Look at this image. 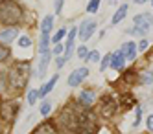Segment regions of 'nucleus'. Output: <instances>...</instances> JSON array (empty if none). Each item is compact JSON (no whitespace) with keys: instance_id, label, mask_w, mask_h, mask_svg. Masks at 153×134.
Returning <instances> with one entry per match:
<instances>
[{"instance_id":"obj_9","label":"nucleus","mask_w":153,"mask_h":134,"mask_svg":"<svg viewBox=\"0 0 153 134\" xmlns=\"http://www.w3.org/2000/svg\"><path fill=\"white\" fill-rule=\"evenodd\" d=\"M124 63H126V55H124V52L122 50H118V52H114L113 53V57H111V68L113 70H120L124 66Z\"/></svg>"},{"instance_id":"obj_25","label":"nucleus","mask_w":153,"mask_h":134,"mask_svg":"<svg viewBox=\"0 0 153 134\" xmlns=\"http://www.w3.org/2000/svg\"><path fill=\"white\" fill-rule=\"evenodd\" d=\"M65 33H67V29H59V31L56 33V35L52 37V42H53V44H59V40L65 37Z\"/></svg>"},{"instance_id":"obj_26","label":"nucleus","mask_w":153,"mask_h":134,"mask_svg":"<svg viewBox=\"0 0 153 134\" xmlns=\"http://www.w3.org/2000/svg\"><path fill=\"white\" fill-rule=\"evenodd\" d=\"M19 46H20V48H30V46H31L30 37H20V39H19Z\"/></svg>"},{"instance_id":"obj_4","label":"nucleus","mask_w":153,"mask_h":134,"mask_svg":"<svg viewBox=\"0 0 153 134\" xmlns=\"http://www.w3.org/2000/svg\"><path fill=\"white\" fill-rule=\"evenodd\" d=\"M96 28H98V24H96L94 20H83L81 24H79V28H78L79 39H81V40H89V39L92 37V33L96 31Z\"/></svg>"},{"instance_id":"obj_23","label":"nucleus","mask_w":153,"mask_h":134,"mask_svg":"<svg viewBox=\"0 0 153 134\" xmlns=\"http://www.w3.org/2000/svg\"><path fill=\"white\" fill-rule=\"evenodd\" d=\"M50 110H52V103H50V101H45V103L41 105V114H42V116H48Z\"/></svg>"},{"instance_id":"obj_18","label":"nucleus","mask_w":153,"mask_h":134,"mask_svg":"<svg viewBox=\"0 0 153 134\" xmlns=\"http://www.w3.org/2000/svg\"><path fill=\"white\" fill-rule=\"evenodd\" d=\"M50 37L48 35H41V42H39V53H48V46H50Z\"/></svg>"},{"instance_id":"obj_21","label":"nucleus","mask_w":153,"mask_h":134,"mask_svg":"<svg viewBox=\"0 0 153 134\" xmlns=\"http://www.w3.org/2000/svg\"><path fill=\"white\" fill-rule=\"evenodd\" d=\"M37 97H39V90H30V92H28V103L33 105V103L37 101Z\"/></svg>"},{"instance_id":"obj_10","label":"nucleus","mask_w":153,"mask_h":134,"mask_svg":"<svg viewBox=\"0 0 153 134\" xmlns=\"http://www.w3.org/2000/svg\"><path fill=\"white\" fill-rule=\"evenodd\" d=\"M78 99H79V105L87 108V107H91V105L96 101V96H94V92H92V90H83V92L79 94V97H78Z\"/></svg>"},{"instance_id":"obj_36","label":"nucleus","mask_w":153,"mask_h":134,"mask_svg":"<svg viewBox=\"0 0 153 134\" xmlns=\"http://www.w3.org/2000/svg\"><path fill=\"white\" fill-rule=\"evenodd\" d=\"M151 4H153V0H151Z\"/></svg>"},{"instance_id":"obj_2","label":"nucleus","mask_w":153,"mask_h":134,"mask_svg":"<svg viewBox=\"0 0 153 134\" xmlns=\"http://www.w3.org/2000/svg\"><path fill=\"white\" fill-rule=\"evenodd\" d=\"M28 72H30V63H22V61H17L11 70H9V85L13 88H22L26 85V77H28Z\"/></svg>"},{"instance_id":"obj_22","label":"nucleus","mask_w":153,"mask_h":134,"mask_svg":"<svg viewBox=\"0 0 153 134\" xmlns=\"http://www.w3.org/2000/svg\"><path fill=\"white\" fill-rule=\"evenodd\" d=\"M140 79H142V83L151 85V83H153V74H151V72H144V74L140 75Z\"/></svg>"},{"instance_id":"obj_29","label":"nucleus","mask_w":153,"mask_h":134,"mask_svg":"<svg viewBox=\"0 0 153 134\" xmlns=\"http://www.w3.org/2000/svg\"><path fill=\"white\" fill-rule=\"evenodd\" d=\"M78 57H79V59H87V57H89V52H87L85 46H79V48H78Z\"/></svg>"},{"instance_id":"obj_19","label":"nucleus","mask_w":153,"mask_h":134,"mask_svg":"<svg viewBox=\"0 0 153 134\" xmlns=\"http://www.w3.org/2000/svg\"><path fill=\"white\" fill-rule=\"evenodd\" d=\"M9 55H11V50H9L6 44H0V63H4Z\"/></svg>"},{"instance_id":"obj_37","label":"nucleus","mask_w":153,"mask_h":134,"mask_svg":"<svg viewBox=\"0 0 153 134\" xmlns=\"http://www.w3.org/2000/svg\"><path fill=\"white\" fill-rule=\"evenodd\" d=\"M31 134H35V132H31Z\"/></svg>"},{"instance_id":"obj_31","label":"nucleus","mask_w":153,"mask_h":134,"mask_svg":"<svg viewBox=\"0 0 153 134\" xmlns=\"http://www.w3.org/2000/svg\"><path fill=\"white\" fill-rule=\"evenodd\" d=\"M140 116H142V107H137V119H135V123H133L135 127L140 123Z\"/></svg>"},{"instance_id":"obj_1","label":"nucleus","mask_w":153,"mask_h":134,"mask_svg":"<svg viewBox=\"0 0 153 134\" xmlns=\"http://www.w3.org/2000/svg\"><path fill=\"white\" fill-rule=\"evenodd\" d=\"M22 20V7H20L15 0H2L0 2V22L6 26L19 24Z\"/></svg>"},{"instance_id":"obj_16","label":"nucleus","mask_w":153,"mask_h":134,"mask_svg":"<svg viewBox=\"0 0 153 134\" xmlns=\"http://www.w3.org/2000/svg\"><path fill=\"white\" fill-rule=\"evenodd\" d=\"M122 52H124V55H126L127 59H135V57H137V46H135V42H127V44H124Z\"/></svg>"},{"instance_id":"obj_5","label":"nucleus","mask_w":153,"mask_h":134,"mask_svg":"<svg viewBox=\"0 0 153 134\" xmlns=\"http://www.w3.org/2000/svg\"><path fill=\"white\" fill-rule=\"evenodd\" d=\"M61 123H63L65 129H68V130H76V129H78V116L72 112V108L63 110V114H61Z\"/></svg>"},{"instance_id":"obj_24","label":"nucleus","mask_w":153,"mask_h":134,"mask_svg":"<svg viewBox=\"0 0 153 134\" xmlns=\"http://www.w3.org/2000/svg\"><path fill=\"white\" fill-rule=\"evenodd\" d=\"M148 46H149V40H148V39H140V40H138L137 50H138V52H146V50H148Z\"/></svg>"},{"instance_id":"obj_32","label":"nucleus","mask_w":153,"mask_h":134,"mask_svg":"<svg viewBox=\"0 0 153 134\" xmlns=\"http://www.w3.org/2000/svg\"><path fill=\"white\" fill-rule=\"evenodd\" d=\"M148 130H151V132H153V112L148 116Z\"/></svg>"},{"instance_id":"obj_20","label":"nucleus","mask_w":153,"mask_h":134,"mask_svg":"<svg viewBox=\"0 0 153 134\" xmlns=\"http://www.w3.org/2000/svg\"><path fill=\"white\" fill-rule=\"evenodd\" d=\"M98 7H100V0H91L89 6H87V11H89V13H96Z\"/></svg>"},{"instance_id":"obj_7","label":"nucleus","mask_w":153,"mask_h":134,"mask_svg":"<svg viewBox=\"0 0 153 134\" xmlns=\"http://www.w3.org/2000/svg\"><path fill=\"white\" fill-rule=\"evenodd\" d=\"M17 114V105L13 101H4L0 103V118L4 121H11Z\"/></svg>"},{"instance_id":"obj_14","label":"nucleus","mask_w":153,"mask_h":134,"mask_svg":"<svg viewBox=\"0 0 153 134\" xmlns=\"http://www.w3.org/2000/svg\"><path fill=\"white\" fill-rule=\"evenodd\" d=\"M35 134H57V130H56V127H53V123H50V121H45L42 125L37 127Z\"/></svg>"},{"instance_id":"obj_27","label":"nucleus","mask_w":153,"mask_h":134,"mask_svg":"<svg viewBox=\"0 0 153 134\" xmlns=\"http://www.w3.org/2000/svg\"><path fill=\"white\" fill-rule=\"evenodd\" d=\"M111 57H113V53H107V55H105V57L102 59V72H103V70L107 68V66H109V64H111Z\"/></svg>"},{"instance_id":"obj_8","label":"nucleus","mask_w":153,"mask_h":134,"mask_svg":"<svg viewBox=\"0 0 153 134\" xmlns=\"http://www.w3.org/2000/svg\"><path fill=\"white\" fill-rule=\"evenodd\" d=\"M114 110H116V103H114V99L105 97V99H103V103H102V116L111 118V116L114 114Z\"/></svg>"},{"instance_id":"obj_3","label":"nucleus","mask_w":153,"mask_h":134,"mask_svg":"<svg viewBox=\"0 0 153 134\" xmlns=\"http://www.w3.org/2000/svg\"><path fill=\"white\" fill-rule=\"evenodd\" d=\"M78 130L79 134H94L98 130V119L94 112H81L78 114Z\"/></svg>"},{"instance_id":"obj_34","label":"nucleus","mask_w":153,"mask_h":134,"mask_svg":"<svg viewBox=\"0 0 153 134\" xmlns=\"http://www.w3.org/2000/svg\"><path fill=\"white\" fill-rule=\"evenodd\" d=\"M65 64V57H61V59H57V66H63Z\"/></svg>"},{"instance_id":"obj_33","label":"nucleus","mask_w":153,"mask_h":134,"mask_svg":"<svg viewBox=\"0 0 153 134\" xmlns=\"http://www.w3.org/2000/svg\"><path fill=\"white\" fill-rule=\"evenodd\" d=\"M63 52V46H61V44H56V46H53V53H56V55H59Z\"/></svg>"},{"instance_id":"obj_15","label":"nucleus","mask_w":153,"mask_h":134,"mask_svg":"<svg viewBox=\"0 0 153 134\" xmlns=\"http://www.w3.org/2000/svg\"><path fill=\"white\" fill-rule=\"evenodd\" d=\"M50 57H52V53H50V52L41 55V61H39V77H41V75H45L46 66H48V63H50Z\"/></svg>"},{"instance_id":"obj_28","label":"nucleus","mask_w":153,"mask_h":134,"mask_svg":"<svg viewBox=\"0 0 153 134\" xmlns=\"http://www.w3.org/2000/svg\"><path fill=\"white\" fill-rule=\"evenodd\" d=\"M87 61L98 63V61H100V53H98V52H89V57H87Z\"/></svg>"},{"instance_id":"obj_6","label":"nucleus","mask_w":153,"mask_h":134,"mask_svg":"<svg viewBox=\"0 0 153 134\" xmlns=\"http://www.w3.org/2000/svg\"><path fill=\"white\" fill-rule=\"evenodd\" d=\"M87 75H89V68H76L70 75H68V86H79L83 83V79H87Z\"/></svg>"},{"instance_id":"obj_12","label":"nucleus","mask_w":153,"mask_h":134,"mask_svg":"<svg viewBox=\"0 0 153 134\" xmlns=\"http://www.w3.org/2000/svg\"><path fill=\"white\" fill-rule=\"evenodd\" d=\"M52 28H53V17L46 15L45 18H42V22H41V33H42V35H50Z\"/></svg>"},{"instance_id":"obj_11","label":"nucleus","mask_w":153,"mask_h":134,"mask_svg":"<svg viewBox=\"0 0 153 134\" xmlns=\"http://www.w3.org/2000/svg\"><path fill=\"white\" fill-rule=\"evenodd\" d=\"M127 4H122L118 9H116V13L113 15V18H111V24H118V22H122L124 18H126V15H127Z\"/></svg>"},{"instance_id":"obj_35","label":"nucleus","mask_w":153,"mask_h":134,"mask_svg":"<svg viewBox=\"0 0 153 134\" xmlns=\"http://www.w3.org/2000/svg\"><path fill=\"white\" fill-rule=\"evenodd\" d=\"M137 4H144V2H148V0H135Z\"/></svg>"},{"instance_id":"obj_13","label":"nucleus","mask_w":153,"mask_h":134,"mask_svg":"<svg viewBox=\"0 0 153 134\" xmlns=\"http://www.w3.org/2000/svg\"><path fill=\"white\" fill-rule=\"evenodd\" d=\"M17 35H19L17 28H7V29H4V31H0V40H4V42H11Z\"/></svg>"},{"instance_id":"obj_17","label":"nucleus","mask_w":153,"mask_h":134,"mask_svg":"<svg viewBox=\"0 0 153 134\" xmlns=\"http://www.w3.org/2000/svg\"><path fill=\"white\" fill-rule=\"evenodd\" d=\"M57 77H59L57 74H56V75H53V77H52V79H50V81H48V83H46V85H45V86H42V88H41V90H39V96H46V94H48V92L52 90V88H53V86H56V83H57Z\"/></svg>"},{"instance_id":"obj_30","label":"nucleus","mask_w":153,"mask_h":134,"mask_svg":"<svg viewBox=\"0 0 153 134\" xmlns=\"http://www.w3.org/2000/svg\"><path fill=\"white\" fill-rule=\"evenodd\" d=\"M63 2H65V0H56V2H53V9H56V13H61Z\"/></svg>"}]
</instances>
